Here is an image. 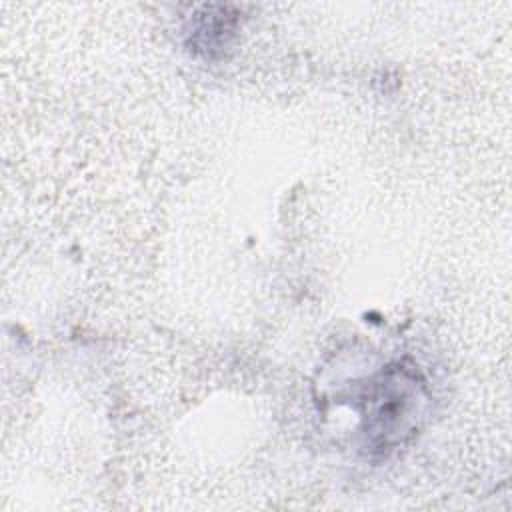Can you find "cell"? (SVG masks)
<instances>
[{
  "instance_id": "cell-1",
  "label": "cell",
  "mask_w": 512,
  "mask_h": 512,
  "mask_svg": "<svg viewBox=\"0 0 512 512\" xmlns=\"http://www.w3.org/2000/svg\"><path fill=\"white\" fill-rule=\"evenodd\" d=\"M420 384L416 374L400 364L388 366L374 390L364 396V434L374 450H390L410 432L414 410H418Z\"/></svg>"
}]
</instances>
